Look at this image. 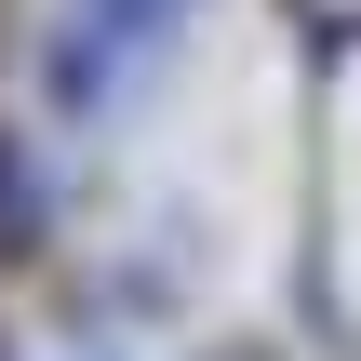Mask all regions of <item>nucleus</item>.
<instances>
[{"label": "nucleus", "mask_w": 361, "mask_h": 361, "mask_svg": "<svg viewBox=\"0 0 361 361\" xmlns=\"http://www.w3.org/2000/svg\"><path fill=\"white\" fill-rule=\"evenodd\" d=\"M94 13H107V40H161V27H174L188 0H94Z\"/></svg>", "instance_id": "nucleus-1"}, {"label": "nucleus", "mask_w": 361, "mask_h": 361, "mask_svg": "<svg viewBox=\"0 0 361 361\" xmlns=\"http://www.w3.org/2000/svg\"><path fill=\"white\" fill-rule=\"evenodd\" d=\"M27 228H40V201H27V174L0 161V241H27Z\"/></svg>", "instance_id": "nucleus-2"}]
</instances>
